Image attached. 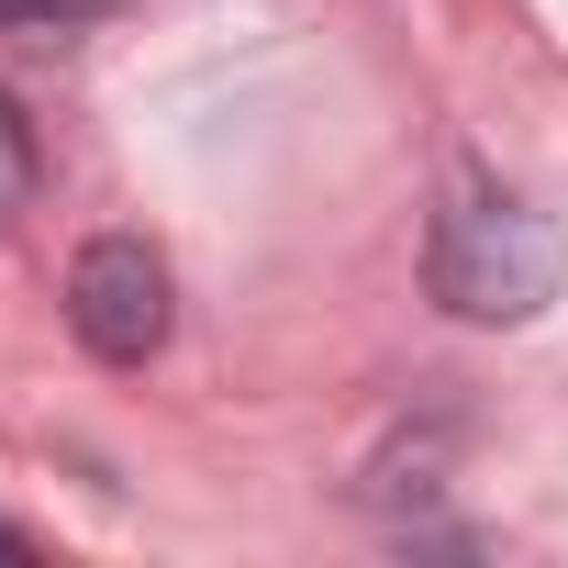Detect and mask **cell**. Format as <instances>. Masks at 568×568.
Returning a JSON list of instances; mask_svg holds the SVG:
<instances>
[{
    "label": "cell",
    "mask_w": 568,
    "mask_h": 568,
    "mask_svg": "<svg viewBox=\"0 0 568 568\" xmlns=\"http://www.w3.org/2000/svg\"><path fill=\"white\" fill-rule=\"evenodd\" d=\"M557 278H568V245L546 212L524 201H490L468 190L446 223H435V302L468 313V324H535L557 302Z\"/></svg>",
    "instance_id": "cell-1"
},
{
    "label": "cell",
    "mask_w": 568,
    "mask_h": 568,
    "mask_svg": "<svg viewBox=\"0 0 568 568\" xmlns=\"http://www.w3.org/2000/svg\"><path fill=\"white\" fill-rule=\"evenodd\" d=\"M68 324H79V346H90L101 368H145V357L168 346V324H179V302H168V256H156L145 234L79 245V267H68Z\"/></svg>",
    "instance_id": "cell-2"
},
{
    "label": "cell",
    "mask_w": 568,
    "mask_h": 568,
    "mask_svg": "<svg viewBox=\"0 0 568 568\" xmlns=\"http://www.w3.org/2000/svg\"><path fill=\"white\" fill-rule=\"evenodd\" d=\"M34 201V134H23V112L0 101V212H23Z\"/></svg>",
    "instance_id": "cell-3"
},
{
    "label": "cell",
    "mask_w": 568,
    "mask_h": 568,
    "mask_svg": "<svg viewBox=\"0 0 568 568\" xmlns=\"http://www.w3.org/2000/svg\"><path fill=\"white\" fill-rule=\"evenodd\" d=\"M90 12H123V0H0V23H90Z\"/></svg>",
    "instance_id": "cell-4"
}]
</instances>
